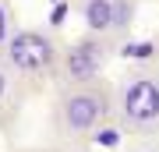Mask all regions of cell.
<instances>
[{"instance_id": "obj_1", "label": "cell", "mask_w": 159, "mask_h": 152, "mask_svg": "<svg viewBox=\"0 0 159 152\" xmlns=\"http://www.w3.org/2000/svg\"><path fill=\"white\" fill-rule=\"evenodd\" d=\"M113 120V81L60 85L50 103V127L60 145L85 149Z\"/></svg>"}, {"instance_id": "obj_2", "label": "cell", "mask_w": 159, "mask_h": 152, "mask_svg": "<svg viewBox=\"0 0 159 152\" xmlns=\"http://www.w3.org/2000/svg\"><path fill=\"white\" fill-rule=\"evenodd\" d=\"M113 120L131 141H159V67L138 64L113 81Z\"/></svg>"}, {"instance_id": "obj_3", "label": "cell", "mask_w": 159, "mask_h": 152, "mask_svg": "<svg viewBox=\"0 0 159 152\" xmlns=\"http://www.w3.org/2000/svg\"><path fill=\"white\" fill-rule=\"evenodd\" d=\"M64 57V39L53 28H18L0 50V60L18 81H46L57 78Z\"/></svg>"}, {"instance_id": "obj_4", "label": "cell", "mask_w": 159, "mask_h": 152, "mask_svg": "<svg viewBox=\"0 0 159 152\" xmlns=\"http://www.w3.org/2000/svg\"><path fill=\"white\" fill-rule=\"evenodd\" d=\"M120 43L110 39V35L99 32H81L78 39L64 43V57H60V67L53 85H89V81H102L110 60L117 57Z\"/></svg>"}, {"instance_id": "obj_5", "label": "cell", "mask_w": 159, "mask_h": 152, "mask_svg": "<svg viewBox=\"0 0 159 152\" xmlns=\"http://www.w3.org/2000/svg\"><path fill=\"white\" fill-rule=\"evenodd\" d=\"M71 7L81 18L85 32L110 35L117 43H124L131 35L138 18V0H71Z\"/></svg>"}, {"instance_id": "obj_6", "label": "cell", "mask_w": 159, "mask_h": 152, "mask_svg": "<svg viewBox=\"0 0 159 152\" xmlns=\"http://www.w3.org/2000/svg\"><path fill=\"white\" fill-rule=\"evenodd\" d=\"M18 32L14 25V11H11V0H0V50L7 46V39Z\"/></svg>"}, {"instance_id": "obj_7", "label": "cell", "mask_w": 159, "mask_h": 152, "mask_svg": "<svg viewBox=\"0 0 159 152\" xmlns=\"http://www.w3.org/2000/svg\"><path fill=\"white\" fill-rule=\"evenodd\" d=\"M11 85H18V78L7 71V64L0 60V103H7V96H11Z\"/></svg>"}, {"instance_id": "obj_8", "label": "cell", "mask_w": 159, "mask_h": 152, "mask_svg": "<svg viewBox=\"0 0 159 152\" xmlns=\"http://www.w3.org/2000/svg\"><path fill=\"white\" fill-rule=\"evenodd\" d=\"M29 152H85V149H74V145H50V149H29Z\"/></svg>"}, {"instance_id": "obj_9", "label": "cell", "mask_w": 159, "mask_h": 152, "mask_svg": "<svg viewBox=\"0 0 159 152\" xmlns=\"http://www.w3.org/2000/svg\"><path fill=\"white\" fill-rule=\"evenodd\" d=\"M131 152H159V145H156V141H138Z\"/></svg>"}]
</instances>
